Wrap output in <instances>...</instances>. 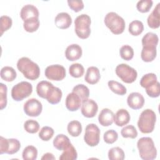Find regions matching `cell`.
I'll return each mask as SVG.
<instances>
[{
    "label": "cell",
    "instance_id": "6da1fadb",
    "mask_svg": "<svg viewBox=\"0 0 160 160\" xmlns=\"http://www.w3.org/2000/svg\"><path fill=\"white\" fill-rule=\"evenodd\" d=\"M17 68L28 79L33 81L39 77L40 68L39 66L29 58H20L17 62Z\"/></svg>",
    "mask_w": 160,
    "mask_h": 160
},
{
    "label": "cell",
    "instance_id": "7a4b0ae2",
    "mask_svg": "<svg viewBox=\"0 0 160 160\" xmlns=\"http://www.w3.org/2000/svg\"><path fill=\"white\" fill-rule=\"evenodd\" d=\"M139 156L144 160H152L156 158L157 150L151 138L142 137L137 142Z\"/></svg>",
    "mask_w": 160,
    "mask_h": 160
},
{
    "label": "cell",
    "instance_id": "3957f363",
    "mask_svg": "<svg viewBox=\"0 0 160 160\" xmlns=\"http://www.w3.org/2000/svg\"><path fill=\"white\" fill-rule=\"evenodd\" d=\"M156 121V113L152 109H146L141 113L138 121V126L141 132L150 133L154 129Z\"/></svg>",
    "mask_w": 160,
    "mask_h": 160
},
{
    "label": "cell",
    "instance_id": "277c9868",
    "mask_svg": "<svg viewBox=\"0 0 160 160\" xmlns=\"http://www.w3.org/2000/svg\"><path fill=\"white\" fill-rule=\"evenodd\" d=\"M104 22L105 25L114 34H120L124 31L126 24L124 19L114 12L107 13Z\"/></svg>",
    "mask_w": 160,
    "mask_h": 160
},
{
    "label": "cell",
    "instance_id": "5b68a950",
    "mask_svg": "<svg viewBox=\"0 0 160 160\" xmlns=\"http://www.w3.org/2000/svg\"><path fill=\"white\" fill-rule=\"evenodd\" d=\"M91 20L89 16L82 14L76 17L74 21L75 32L76 35L81 39H87L91 34Z\"/></svg>",
    "mask_w": 160,
    "mask_h": 160
},
{
    "label": "cell",
    "instance_id": "8992f818",
    "mask_svg": "<svg viewBox=\"0 0 160 160\" xmlns=\"http://www.w3.org/2000/svg\"><path fill=\"white\" fill-rule=\"evenodd\" d=\"M32 92V84L27 81H21L12 87L11 96L14 101H20L29 96Z\"/></svg>",
    "mask_w": 160,
    "mask_h": 160
},
{
    "label": "cell",
    "instance_id": "52a82bcc",
    "mask_svg": "<svg viewBox=\"0 0 160 160\" xmlns=\"http://www.w3.org/2000/svg\"><path fill=\"white\" fill-rule=\"evenodd\" d=\"M116 75L124 82L132 83L138 77V72L133 68L127 64H118L115 69Z\"/></svg>",
    "mask_w": 160,
    "mask_h": 160
},
{
    "label": "cell",
    "instance_id": "ba28073f",
    "mask_svg": "<svg viewBox=\"0 0 160 160\" xmlns=\"http://www.w3.org/2000/svg\"><path fill=\"white\" fill-rule=\"evenodd\" d=\"M84 140L88 146L91 147L96 146L99 144L100 140V129L96 124L91 123L86 126Z\"/></svg>",
    "mask_w": 160,
    "mask_h": 160
},
{
    "label": "cell",
    "instance_id": "9c48e42d",
    "mask_svg": "<svg viewBox=\"0 0 160 160\" xmlns=\"http://www.w3.org/2000/svg\"><path fill=\"white\" fill-rule=\"evenodd\" d=\"M21 148L19 141L15 138L6 139L0 137V154H13L19 151Z\"/></svg>",
    "mask_w": 160,
    "mask_h": 160
},
{
    "label": "cell",
    "instance_id": "30bf717a",
    "mask_svg": "<svg viewBox=\"0 0 160 160\" xmlns=\"http://www.w3.org/2000/svg\"><path fill=\"white\" fill-rule=\"evenodd\" d=\"M44 73L48 79L52 81H61L66 77V69L60 64H52L48 66Z\"/></svg>",
    "mask_w": 160,
    "mask_h": 160
},
{
    "label": "cell",
    "instance_id": "8fae6325",
    "mask_svg": "<svg viewBox=\"0 0 160 160\" xmlns=\"http://www.w3.org/2000/svg\"><path fill=\"white\" fill-rule=\"evenodd\" d=\"M23 109L25 114L28 116L37 117L41 113L42 106L37 99L31 98L24 103Z\"/></svg>",
    "mask_w": 160,
    "mask_h": 160
},
{
    "label": "cell",
    "instance_id": "7c38bea8",
    "mask_svg": "<svg viewBox=\"0 0 160 160\" xmlns=\"http://www.w3.org/2000/svg\"><path fill=\"white\" fill-rule=\"evenodd\" d=\"M98 111V104L92 99H87L81 103V113L88 118L94 117Z\"/></svg>",
    "mask_w": 160,
    "mask_h": 160
},
{
    "label": "cell",
    "instance_id": "4fadbf2b",
    "mask_svg": "<svg viewBox=\"0 0 160 160\" xmlns=\"http://www.w3.org/2000/svg\"><path fill=\"white\" fill-rule=\"evenodd\" d=\"M127 103L129 107L131 109H139L143 107L144 98L141 94L137 92H133L128 96Z\"/></svg>",
    "mask_w": 160,
    "mask_h": 160
},
{
    "label": "cell",
    "instance_id": "5bb4252c",
    "mask_svg": "<svg viewBox=\"0 0 160 160\" xmlns=\"http://www.w3.org/2000/svg\"><path fill=\"white\" fill-rule=\"evenodd\" d=\"M82 101L80 97L75 92H71L68 94L66 98L65 104L66 108L70 111H77L81 106Z\"/></svg>",
    "mask_w": 160,
    "mask_h": 160
},
{
    "label": "cell",
    "instance_id": "9a60e30c",
    "mask_svg": "<svg viewBox=\"0 0 160 160\" xmlns=\"http://www.w3.org/2000/svg\"><path fill=\"white\" fill-rule=\"evenodd\" d=\"M82 54L81 47L77 44H72L68 46L65 51V56L66 59L71 61L79 59Z\"/></svg>",
    "mask_w": 160,
    "mask_h": 160
},
{
    "label": "cell",
    "instance_id": "2e32d148",
    "mask_svg": "<svg viewBox=\"0 0 160 160\" xmlns=\"http://www.w3.org/2000/svg\"><path fill=\"white\" fill-rule=\"evenodd\" d=\"M56 26L61 29L68 28L72 23V18L71 16L65 12L58 13L54 19Z\"/></svg>",
    "mask_w": 160,
    "mask_h": 160
},
{
    "label": "cell",
    "instance_id": "e0dca14e",
    "mask_svg": "<svg viewBox=\"0 0 160 160\" xmlns=\"http://www.w3.org/2000/svg\"><path fill=\"white\" fill-rule=\"evenodd\" d=\"M160 3H158L151 14L148 16L147 22L149 28L157 29L160 25Z\"/></svg>",
    "mask_w": 160,
    "mask_h": 160
},
{
    "label": "cell",
    "instance_id": "ac0fdd59",
    "mask_svg": "<svg viewBox=\"0 0 160 160\" xmlns=\"http://www.w3.org/2000/svg\"><path fill=\"white\" fill-rule=\"evenodd\" d=\"M114 113L108 108H104L98 116L99 123L102 126H111L114 121Z\"/></svg>",
    "mask_w": 160,
    "mask_h": 160
},
{
    "label": "cell",
    "instance_id": "d6986e66",
    "mask_svg": "<svg viewBox=\"0 0 160 160\" xmlns=\"http://www.w3.org/2000/svg\"><path fill=\"white\" fill-rule=\"evenodd\" d=\"M20 16L24 21L31 18H39V11L35 6L32 4H26L22 8Z\"/></svg>",
    "mask_w": 160,
    "mask_h": 160
},
{
    "label": "cell",
    "instance_id": "ffe728a7",
    "mask_svg": "<svg viewBox=\"0 0 160 160\" xmlns=\"http://www.w3.org/2000/svg\"><path fill=\"white\" fill-rule=\"evenodd\" d=\"M131 116L129 112L125 109H119L114 116V122L118 126L126 125L130 121Z\"/></svg>",
    "mask_w": 160,
    "mask_h": 160
},
{
    "label": "cell",
    "instance_id": "44dd1931",
    "mask_svg": "<svg viewBox=\"0 0 160 160\" xmlns=\"http://www.w3.org/2000/svg\"><path fill=\"white\" fill-rule=\"evenodd\" d=\"M101 78L100 72L98 68L95 66L89 67L86 71L84 79L90 84H95L99 82Z\"/></svg>",
    "mask_w": 160,
    "mask_h": 160
},
{
    "label": "cell",
    "instance_id": "7402d4cb",
    "mask_svg": "<svg viewBox=\"0 0 160 160\" xmlns=\"http://www.w3.org/2000/svg\"><path fill=\"white\" fill-rule=\"evenodd\" d=\"M71 144H72L69 138L63 134H58L53 140L54 147L59 151H64Z\"/></svg>",
    "mask_w": 160,
    "mask_h": 160
},
{
    "label": "cell",
    "instance_id": "603a6c76",
    "mask_svg": "<svg viewBox=\"0 0 160 160\" xmlns=\"http://www.w3.org/2000/svg\"><path fill=\"white\" fill-rule=\"evenodd\" d=\"M157 50L154 46H142L141 57L143 61L149 62L152 61L156 57Z\"/></svg>",
    "mask_w": 160,
    "mask_h": 160
},
{
    "label": "cell",
    "instance_id": "cb8c5ba5",
    "mask_svg": "<svg viewBox=\"0 0 160 160\" xmlns=\"http://www.w3.org/2000/svg\"><path fill=\"white\" fill-rule=\"evenodd\" d=\"M62 93L61 90L57 87L54 86L50 89L46 99L51 104H56L60 102Z\"/></svg>",
    "mask_w": 160,
    "mask_h": 160
},
{
    "label": "cell",
    "instance_id": "d4e9b609",
    "mask_svg": "<svg viewBox=\"0 0 160 160\" xmlns=\"http://www.w3.org/2000/svg\"><path fill=\"white\" fill-rule=\"evenodd\" d=\"M53 86V84L47 81H41L36 86V92L38 95L44 99H46L50 89Z\"/></svg>",
    "mask_w": 160,
    "mask_h": 160
},
{
    "label": "cell",
    "instance_id": "484cf974",
    "mask_svg": "<svg viewBox=\"0 0 160 160\" xmlns=\"http://www.w3.org/2000/svg\"><path fill=\"white\" fill-rule=\"evenodd\" d=\"M0 75L3 80L7 82H11L16 78L17 74L13 68L11 66H4L1 69Z\"/></svg>",
    "mask_w": 160,
    "mask_h": 160
},
{
    "label": "cell",
    "instance_id": "4316f807",
    "mask_svg": "<svg viewBox=\"0 0 160 160\" xmlns=\"http://www.w3.org/2000/svg\"><path fill=\"white\" fill-rule=\"evenodd\" d=\"M159 41L158 36L156 34L149 32L142 38V46H154L156 47Z\"/></svg>",
    "mask_w": 160,
    "mask_h": 160
},
{
    "label": "cell",
    "instance_id": "83f0119b",
    "mask_svg": "<svg viewBox=\"0 0 160 160\" xmlns=\"http://www.w3.org/2000/svg\"><path fill=\"white\" fill-rule=\"evenodd\" d=\"M68 133L72 137L79 136L82 132V126L79 121L73 120L70 121L67 126Z\"/></svg>",
    "mask_w": 160,
    "mask_h": 160
},
{
    "label": "cell",
    "instance_id": "f1b7e54d",
    "mask_svg": "<svg viewBox=\"0 0 160 160\" xmlns=\"http://www.w3.org/2000/svg\"><path fill=\"white\" fill-rule=\"evenodd\" d=\"M40 22L39 18H31L24 21L23 28L28 32H33L38 30L39 27Z\"/></svg>",
    "mask_w": 160,
    "mask_h": 160
},
{
    "label": "cell",
    "instance_id": "f546056e",
    "mask_svg": "<svg viewBox=\"0 0 160 160\" xmlns=\"http://www.w3.org/2000/svg\"><path fill=\"white\" fill-rule=\"evenodd\" d=\"M108 85L109 88L115 94L118 95H124L126 94L127 90L124 86H123L121 83L116 81H109L108 82Z\"/></svg>",
    "mask_w": 160,
    "mask_h": 160
},
{
    "label": "cell",
    "instance_id": "4dcf8cb0",
    "mask_svg": "<svg viewBox=\"0 0 160 160\" xmlns=\"http://www.w3.org/2000/svg\"><path fill=\"white\" fill-rule=\"evenodd\" d=\"M72 92H75L81 98L82 102L87 99H88L89 96V88L85 86L84 84H79L75 86L72 90Z\"/></svg>",
    "mask_w": 160,
    "mask_h": 160
},
{
    "label": "cell",
    "instance_id": "1f68e13d",
    "mask_svg": "<svg viewBox=\"0 0 160 160\" xmlns=\"http://www.w3.org/2000/svg\"><path fill=\"white\" fill-rule=\"evenodd\" d=\"M129 32L132 36H139L144 31L143 23L139 20H134L130 22L129 25Z\"/></svg>",
    "mask_w": 160,
    "mask_h": 160
},
{
    "label": "cell",
    "instance_id": "d6a6232c",
    "mask_svg": "<svg viewBox=\"0 0 160 160\" xmlns=\"http://www.w3.org/2000/svg\"><path fill=\"white\" fill-rule=\"evenodd\" d=\"M78 158V153L75 148L71 144L67 149L63 151V152L59 156L60 160H75Z\"/></svg>",
    "mask_w": 160,
    "mask_h": 160
},
{
    "label": "cell",
    "instance_id": "836d02e7",
    "mask_svg": "<svg viewBox=\"0 0 160 160\" xmlns=\"http://www.w3.org/2000/svg\"><path fill=\"white\" fill-rule=\"evenodd\" d=\"M22 156L24 160H35L38 156V150L34 146H28L24 149Z\"/></svg>",
    "mask_w": 160,
    "mask_h": 160
},
{
    "label": "cell",
    "instance_id": "e575fe53",
    "mask_svg": "<svg viewBox=\"0 0 160 160\" xmlns=\"http://www.w3.org/2000/svg\"><path fill=\"white\" fill-rule=\"evenodd\" d=\"M158 81L157 76L154 73H148L144 74L140 80V85L144 88H146Z\"/></svg>",
    "mask_w": 160,
    "mask_h": 160
},
{
    "label": "cell",
    "instance_id": "d590c367",
    "mask_svg": "<svg viewBox=\"0 0 160 160\" xmlns=\"http://www.w3.org/2000/svg\"><path fill=\"white\" fill-rule=\"evenodd\" d=\"M124 158V152L119 147L112 148L108 151V158L110 160H123Z\"/></svg>",
    "mask_w": 160,
    "mask_h": 160
},
{
    "label": "cell",
    "instance_id": "8d00e7d4",
    "mask_svg": "<svg viewBox=\"0 0 160 160\" xmlns=\"http://www.w3.org/2000/svg\"><path fill=\"white\" fill-rule=\"evenodd\" d=\"M70 75L75 78L81 77L84 72V68L81 64L73 63L69 68Z\"/></svg>",
    "mask_w": 160,
    "mask_h": 160
},
{
    "label": "cell",
    "instance_id": "74e56055",
    "mask_svg": "<svg viewBox=\"0 0 160 160\" xmlns=\"http://www.w3.org/2000/svg\"><path fill=\"white\" fill-rule=\"evenodd\" d=\"M121 134L124 138H130L134 139L138 136V131L134 126L128 125L121 129Z\"/></svg>",
    "mask_w": 160,
    "mask_h": 160
},
{
    "label": "cell",
    "instance_id": "f35d334b",
    "mask_svg": "<svg viewBox=\"0 0 160 160\" xmlns=\"http://www.w3.org/2000/svg\"><path fill=\"white\" fill-rule=\"evenodd\" d=\"M119 54L122 59L126 61H129L134 56V50L129 45H124L120 48Z\"/></svg>",
    "mask_w": 160,
    "mask_h": 160
},
{
    "label": "cell",
    "instance_id": "ab89813d",
    "mask_svg": "<svg viewBox=\"0 0 160 160\" xmlns=\"http://www.w3.org/2000/svg\"><path fill=\"white\" fill-rule=\"evenodd\" d=\"M54 133V131L52 128L49 126H44L41 129L39 132V137L44 141H48L52 138Z\"/></svg>",
    "mask_w": 160,
    "mask_h": 160
},
{
    "label": "cell",
    "instance_id": "60d3db41",
    "mask_svg": "<svg viewBox=\"0 0 160 160\" xmlns=\"http://www.w3.org/2000/svg\"><path fill=\"white\" fill-rule=\"evenodd\" d=\"M24 128L26 132L31 134H34L39 131V124L35 120L29 119L25 121L24 124Z\"/></svg>",
    "mask_w": 160,
    "mask_h": 160
},
{
    "label": "cell",
    "instance_id": "b9f144b4",
    "mask_svg": "<svg viewBox=\"0 0 160 160\" xmlns=\"http://www.w3.org/2000/svg\"><path fill=\"white\" fill-rule=\"evenodd\" d=\"M152 4L153 2L152 0H141L137 2L136 8L139 12L145 13L149 11Z\"/></svg>",
    "mask_w": 160,
    "mask_h": 160
},
{
    "label": "cell",
    "instance_id": "7bdbcfd3",
    "mask_svg": "<svg viewBox=\"0 0 160 160\" xmlns=\"http://www.w3.org/2000/svg\"><path fill=\"white\" fill-rule=\"evenodd\" d=\"M1 21V36H2L4 32L8 31L9 29L11 28L12 21V19L8 16H1L0 18Z\"/></svg>",
    "mask_w": 160,
    "mask_h": 160
},
{
    "label": "cell",
    "instance_id": "ee69618b",
    "mask_svg": "<svg viewBox=\"0 0 160 160\" xmlns=\"http://www.w3.org/2000/svg\"><path fill=\"white\" fill-rule=\"evenodd\" d=\"M145 89L147 94L149 97L158 98L160 94V84L158 81Z\"/></svg>",
    "mask_w": 160,
    "mask_h": 160
},
{
    "label": "cell",
    "instance_id": "f6af8a7d",
    "mask_svg": "<svg viewBox=\"0 0 160 160\" xmlns=\"http://www.w3.org/2000/svg\"><path fill=\"white\" fill-rule=\"evenodd\" d=\"M118 138V132L113 129H110L106 131L103 136L104 141L107 144H112L117 141Z\"/></svg>",
    "mask_w": 160,
    "mask_h": 160
},
{
    "label": "cell",
    "instance_id": "bcb514c9",
    "mask_svg": "<svg viewBox=\"0 0 160 160\" xmlns=\"http://www.w3.org/2000/svg\"><path fill=\"white\" fill-rule=\"evenodd\" d=\"M7 86L3 83H0V108L3 109L7 105Z\"/></svg>",
    "mask_w": 160,
    "mask_h": 160
},
{
    "label": "cell",
    "instance_id": "7dc6e473",
    "mask_svg": "<svg viewBox=\"0 0 160 160\" xmlns=\"http://www.w3.org/2000/svg\"><path fill=\"white\" fill-rule=\"evenodd\" d=\"M69 7L74 12H78L84 8V3L82 0H68Z\"/></svg>",
    "mask_w": 160,
    "mask_h": 160
},
{
    "label": "cell",
    "instance_id": "c3c4849f",
    "mask_svg": "<svg viewBox=\"0 0 160 160\" xmlns=\"http://www.w3.org/2000/svg\"><path fill=\"white\" fill-rule=\"evenodd\" d=\"M51 159L54 160L55 157L52 153H50V152H47L43 154V156L41 157V160H51Z\"/></svg>",
    "mask_w": 160,
    "mask_h": 160
}]
</instances>
